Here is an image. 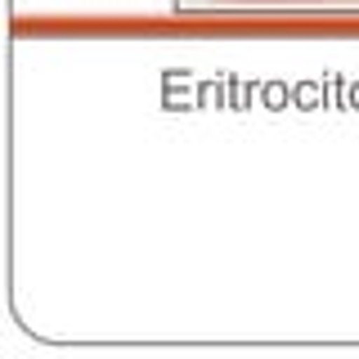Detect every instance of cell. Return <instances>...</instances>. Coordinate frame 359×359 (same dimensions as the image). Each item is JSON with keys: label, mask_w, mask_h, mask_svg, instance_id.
Segmentation results:
<instances>
[{"label": "cell", "mask_w": 359, "mask_h": 359, "mask_svg": "<svg viewBox=\"0 0 359 359\" xmlns=\"http://www.w3.org/2000/svg\"><path fill=\"white\" fill-rule=\"evenodd\" d=\"M243 5H319V0H243Z\"/></svg>", "instance_id": "cell-1"}]
</instances>
